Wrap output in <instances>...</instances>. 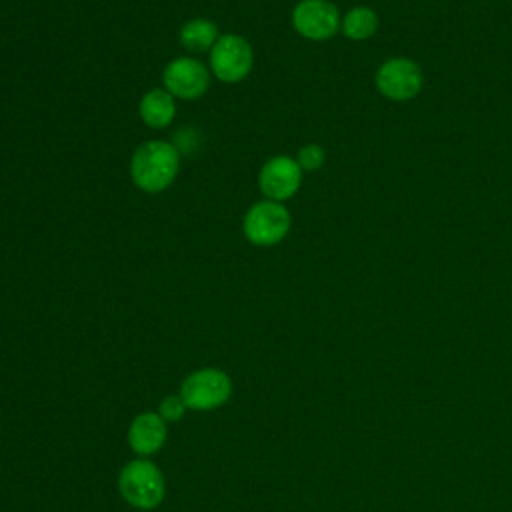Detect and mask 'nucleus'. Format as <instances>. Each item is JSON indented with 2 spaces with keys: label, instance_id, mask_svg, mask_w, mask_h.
Wrapping results in <instances>:
<instances>
[{
  "label": "nucleus",
  "instance_id": "nucleus-11",
  "mask_svg": "<svg viewBox=\"0 0 512 512\" xmlns=\"http://www.w3.org/2000/svg\"><path fill=\"white\" fill-rule=\"evenodd\" d=\"M140 118L148 128L162 130L166 128L176 116V102L174 96L164 88L148 90L138 106Z\"/></svg>",
  "mask_w": 512,
  "mask_h": 512
},
{
  "label": "nucleus",
  "instance_id": "nucleus-8",
  "mask_svg": "<svg viewBox=\"0 0 512 512\" xmlns=\"http://www.w3.org/2000/svg\"><path fill=\"white\" fill-rule=\"evenodd\" d=\"M210 86V70L192 56H180L168 62L162 72V88L174 98L196 100Z\"/></svg>",
  "mask_w": 512,
  "mask_h": 512
},
{
  "label": "nucleus",
  "instance_id": "nucleus-14",
  "mask_svg": "<svg viewBox=\"0 0 512 512\" xmlns=\"http://www.w3.org/2000/svg\"><path fill=\"white\" fill-rule=\"evenodd\" d=\"M326 160V152L320 144H306L298 150L296 162L302 168V172H316L318 168H322Z\"/></svg>",
  "mask_w": 512,
  "mask_h": 512
},
{
  "label": "nucleus",
  "instance_id": "nucleus-15",
  "mask_svg": "<svg viewBox=\"0 0 512 512\" xmlns=\"http://www.w3.org/2000/svg\"><path fill=\"white\" fill-rule=\"evenodd\" d=\"M184 410H186V406H184L180 394H178V396H166V398H162V402H160V406H158V414H160L162 420L168 422V424H170V422H178V420L184 416Z\"/></svg>",
  "mask_w": 512,
  "mask_h": 512
},
{
  "label": "nucleus",
  "instance_id": "nucleus-5",
  "mask_svg": "<svg viewBox=\"0 0 512 512\" xmlns=\"http://www.w3.org/2000/svg\"><path fill=\"white\" fill-rule=\"evenodd\" d=\"M254 64L250 42L238 34H222L210 50V72L228 84L244 80Z\"/></svg>",
  "mask_w": 512,
  "mask_h": 512
},
{
  "label": "nucleus",
  "instance_id": "nucleus-10",
  "mask_svg": "<svg viewBox=\"0 0 512 512\" xmlns=\"http://www.w3.org/2000/svg\"><path fill=\"white\" fill-rule=\"evenodd\" d=\"M168 422L162 420L158 412L138 414L128 428V444L140 456L156 454L168 438Z\"/></svg>",
  "mask_w": 512,
  "mask_h": 512
},
{
  "label": "nucleus",
  "instance_id": "nucleus-2",
  "mask_svg": "<svg viewBox=\"0 0 512 512\" xmlns=\"http://www.w3.org/2000/svg\"><path fill=\"white\" fill-rule=\"evenodd\" d=\"M118 490L130 506L140 510H152L164 500L166 482L156 464L138 458L122 466L118 474Z\"/></svg>",
  "mask_w": 512,
  "mask_h": 512
},
{
  "label": "nucleus",
  "instance_id": "nucleus-4",
  "mask_svg": "<svg viewBox=\"0 0 512 512\" xmlns=\"http://www.w3.org/2000/svg\"><path fill=\"white\" fill-rule=\"evenodd\" d=\"M232 394V380L224 370L200 368L188 374L180 386V398L190 410H216L228 402Z\"/></svg>",
  "mask_w": 512,
  "mask_h": 512
},
{
  "label": "nucleus",
  "instance_id": "nucleus-9",
  "mask_svg": "<svg viewBox=\"0 0 512 512\" xmlns=\"http://www.w3.org/2000/svg\"><path fill=\"white\" fill-rule=\"evenodd\" d=\"M302 184V168L296 158L274 156L260 168L258 188L266 200L284 202L290 200Z\"/></svg>",
  "mask_w": 512,
  "mask_h": 512
},
{
  "label": "nucleus",
  "instance_id": "nucleus-12",
  "mask_svg": "<svg viewBox=\"0 0 512 512\" xmlns=\"http://www.w3.org/2000/svg\"><path fill=\"white\" fill-rule=\"evenodd\" d=\"M180 44L190 50V52H204V50H212V46L216 44V40L220 38L218 28L212 20L208 18H194L188 20L182 28H180Z\"/></svg>",
  "mask_w": 512,
  "mask_h": 512
},
{
  "label": "nucleus",
  "instance_id": "nucleus-7",
  "mask_svg": "<svg viewBox=\"0 0 512 512\" xmlns=\"http://www.w3.org/2000/svg\"><path fill=\"white\" fill-rule=\"evenodd\" d=\"M340 12L330 0H300L292 10L294 30L314 42H324L340 30Z\"/></svg>",
  "mask_w": 512,
  "mask_h": 512
},
{
  "label": "nucleus",
  "instance_id": "nucleus-1",
  "mask_svg": "<svg viewBox=\"0 0 512 512\" xmlns=\"http://www.w3.org/2000/svg\"><path fill=\"white\" fill-rule=\"evenodd\" d=\"M180 168V152L166 140H148L136 148L130 160V178L136 188L158 194L170 188Z\"/></svg>",
  "mask_w": 512,
  "mask_h": 512
},
{
  "label": "nucleus",
  "instance_id": "nucleus-3",
  "mask_svg": "<svg viewBox=\"0 0 512 512\" xmlns=\"http://www.w3.org/2000/svg\"><path fill=\"white\" fill-rule=\"evenodd\" d=\"M290 212L282 202L260 200L248 208L242 220V232L254 246H274L290 232Z\"/></svg>",
  "mask_w": 512,
  "mask_h": 512
},
{
  "label": "nucleus",
  "instance_id": "nucleus-13",
  "mask_svg": "<svg viewBox=\"0 0 512 512\" xmlns=\"http://www.w3.org/2000/svg\"><path fill=\"white\" fill-rule=\"evenodd\" d=\"M340 30L348 40H368L378 30V14L370 6H354L344 14Z\"/></svg>",
  "mask_w": 512,
  "mask_h": 512
},
{
  "label": "nucleus",
  "instance_id": "nucleus-6",
  "mask_svg": "<svg viewBox=\"0 0 512 512\" xmlns=\"http://www.w3.org/2000/svg\"><path fill=\"white\" fill-rule=\"evenodd\" d=\"M374 82L382 96L396 102H404L414 98L422 90L424 76L414 60L394 56L378 66Z\"/></svg>",
  "mask_w": 512,
  "mask_h": 512
}]
</instances>
